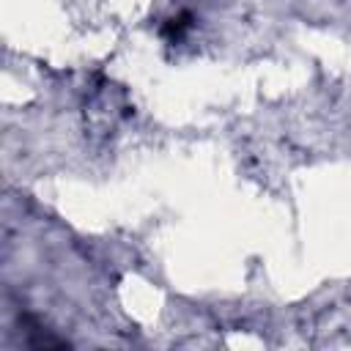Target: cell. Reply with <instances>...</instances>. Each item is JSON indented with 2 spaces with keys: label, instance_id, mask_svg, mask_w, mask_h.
<instances>
[{
  "label": "cell",
  "instance_id": "6da1fadb",
  "mask_svg": "<svg viewBox=\"0 0 351 351\" xmlns=\"http://www.w3.org/2000/svg\"><path fill=\"white\" fill-rule=\"evenodd\" d=\"M189 25H192V14H186V11H184V14L173 16V19H170V22H167V25L162 27V33H165L167 38L178 41V38H181V36H184V33L189 30Z\"/></svg>",
  "mask_w": 351,
  "mask_h": 351
}]
</instances>
